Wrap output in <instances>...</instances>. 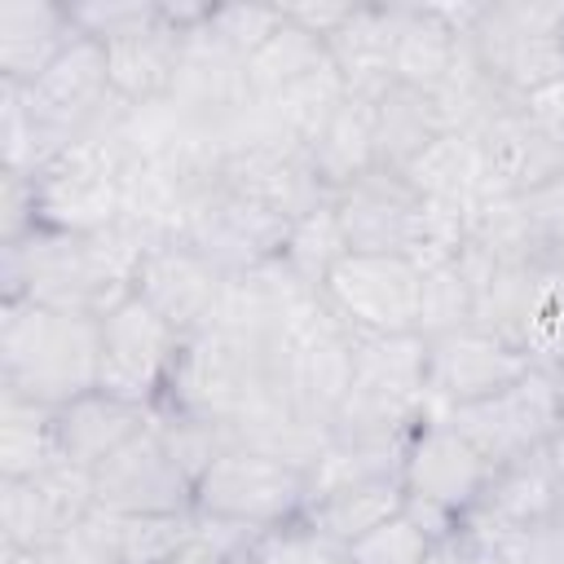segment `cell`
I'll return each instance as SVG.
<instances>
[{"mask_svg": "<svg viewBox=\"0 0 564 564\" xmlns=\"http://www.w3.org/2000/svg\"><path fill=\"white\" fill-rule=\"evenodd\" d=\"M145 242L115 225L106 234L35 229L22 242L0 247V304L31 300L66 313H110L132 295Z\"/></svg>", "mask_w": 564, "mask_h": 564, "instance_id": "6da1fadb", "label": "cell"}, {"mask_svg": "<svg viewBox=\"0 0 564 564\" xmlns=\"http://www.w3.org/2000/svg\"><path fill=\"white\" fill-rule=\"evenodd\" d=\"M101 379V317L31 300L0 304V392L62 410Z\"/></svg>", "mask_w": 564, "mask_h": 564, "instance_id": "7a4b0ae2", "label": "cell"}, {"mask_svg": "<svg viewBox=\"0 0 564 564\" xmlns=\"http://www.w3.org/2000/svg\"><path fill=\"white\" fill-rule=\"evenodd\" d=\"M269 344L273 339H251L207 322L203 330L181 339V352L172 361L159 405L220 423L229 432L251 414L273 410L278 401H273V375H269Z\"/></svg>", "mask_w": 564, "mask_h": 564, "instance_id": "3957f363", "label": "cell"}, {"mask_svg": "<svg viewBox=\"0 0 564 564\" xmlns=\"http://www.w3.org/2000/svg\"><path fill=\"white\" fill-rule=\"evenodd\" d=\"M308 489H313L308 471L234 441L194 480V516L212 524L264 533L300 520L308 507Z\"/></svg>", "mask_w": 564, "mask_h": 564, "instance_id": "277c9868", "label": "cell"}, {"mask_svg": "<svg viewBox=\"0 0 564 564\" xmlns=\"http://www.w3.org/2000/svg\"><path fill=\"white\" fill-rule=\"evenodd\" d=\"M476 66L511 97L564 75V0H494L467 26Z\"/></svg>", "mask_w": 564, "mask_h": 564, "instance_id": "5b68a950", "label": "cell"}, {"mask_svg": "<svg viewBox=\"0 0 564 564\" xmlns=\"http://www.w3.org/2000/svg\"><path fill=\"white\" fill-rule=\"evenodd\" d=\"M436 419H445L489 467H502L511 458L546 449L564 432V401L546 370H529L498 397L445 410Z\"/></svg>", "mask_w": 564, "mask_h": 564, "instance_id": "8992f818", "label": "cell"}, {"mask_svg": "<svg viewBox=\"0 0 564 564\" xmlns=\"http://www.w3.org/2000/svg\"><path fill=\"white\" fill-rule=\"evenodd\" d=\"M286 229H291V220L256 207L251 198H242L234 185H225L216 176L189 194L181 242L194 247L212 269L234 278V273H247V269L273 260L286 242Z\"/></svg>", "mask_w": 564, "mask_h": 564, "instance_id": "52a82bcc", "label": "cell"}, {"mask_svg": "<svg viewBox=\"0 0 564 564\" xmlns=\"http://www.w3.org/2000/svg\"><path fill=\"white\" fill-rule=\"evenodd\" d=\"M423 269L405 256L348 251L322 282L326 304L361 335H419Z\"/></svg>", "mask_w": 564, "mask_h": 564, "instance_id": "ba28073f", "label": "cell"}, {"mask_svg": "<svg viewBox=\"0 0 564 564\" xmlns=\"http://www.w3.org/2000/svg\"><path fill=\"white\" fill-rule=\"evenodd\" d=\"M26 97V110H31V123L44 141V154L48 163L70 145L79 141L101 115L106 106L115 101V88H110V66H106V48L88 35H79L35 84L22 88Z\"/></svg>", "mask_w": 564, "mask_h": 564, "instance_id": "9c48e42d", "label": "cell"}, {"mask_svg": "<svg viewBox=\"0 0 564 564\" xmlns=\"http://www.w3.org/2000/svg\"><path fill=\"white\" fill-rule=\"evenodd\" d=\"M176 352H181V335L141 295H128L123 304L101 313V379H97V388L154 410L163 401Z\"/></svg>", "mask_w": 564, "mask_h": 564, "instance_id": "30bf717a", "label": "cell"}, {"mask_svg": "<svg viewBox=\"0 0 564 564\" xmlns=\"http://www.w3.org/2000/svg\"><path fill=\"white\" fill-rule=\"evenodd\" d=\"M93 502L115 516H185L194 511V480L172 458L163 436L150 427L132 436L123 449H115L93 471Z\"/></svg>", "mask_w": 564, "mask_h": 564, "instance_id": "8fae6325", "label": "cell"}, {"mask_svg": "<svg viewBox=\"0 0 564 564\" xmlns=\"http://www.w3.org/2000/svg\"><path fill=\"white\" fill-rule=\"evenodd\" d=\"M533 366L524 352H516L507 339L467 326L441 339H427V366H423V397L427 414H445L485 397H498L516 379H524Z\"/></svg>", "mask_w": 564, "mask_h": 564, "instance_id": "7c38bea8", "label": "cell"}, {"mask_svg": "<svg viewBox=\"0 0 564 564\" xmlns=\"http://www.w3.org/2000/svg\"><path fill=\"white\" fill-rule=\"evenodd\" d=\"M489 471L494 467L436 414H423L414 423V432L405 436V454H401L405 498L427 502L454 520H467Z\"/></svg>", "mask_w": 564, "mask_h": 564, "instance_id": "4fadbf2b", "label": "cell"}, {"mask_svg": "<svg viewBox=\"0 0 564 564\" xmlns=\"http://www.w3.org/2000/svg\"><path fill=\"white\" fill-rule=\"evenodd\" d=\"M93 507V471L70 467L62 458L26 480L0 476V542L44 551L62 533L79 529Z\"/></svg>", "mask_w": 564, "mask_h": 564, "instance_id": "5bb4252c", "label": "cell"}, {"mask_svg": "<svg viewBox=\"0 0 564 564\" xmlns=\"http://www.w3.org/2000/svg\"><path fill=\"white\" fill-rule=\"evenodd\" d=\"M335 220L344 229L348 251H370V256H405L419 229L423 198L410 189V181L392 167H375L344 185L335 198Z\"/></svg>", "mask_w": 564, "mask_h": 564, "instance_id": "9a60e30c", "label": "cell"}, {"mask_svg": "<svg viewBox=\"0 0 564 564\" xmlns=\"http://www.w3.org/2000/svg\"><path fill=\"white\" fill-rule=\"evenodd\" d=\"M220 286H225V273L212 269L194 247L172 238V242L145 247L141 264H137L132 295H141L185 339V335H194V330H203L212 322Z\"/></svg>", "mask_w": 564, "mask_h": 564, "instance_id": "2e32d148", "label": "cell"}, {"mask_svg": "<svg viewBox=\"0 0 564 564\" xmlns=\"http://www.w3.org/2000/svg\"><path fill=\"white\" fill-rule=\"evenodd\" d=\"M167 101L203 123V128H225L234 115H242L256 97H251V84H247V62L225 48L203 22L185 31V44H181V62H176V79H172V93Z\"/></svg>", "mask_w": 564, "mask_h": 564, "instance_id": "e0dca14e", "label": "cell"}, {"mask_svg": "<svg viewBox=\"0 0 564 564\" xmlns=\"http://www.w3.org/2000/svg\"><path fill=\"white\" fill-rule=\"evenodd\" d=\"M476 13L480 4H397L392 79L419 93H441L467 48Z\"/></svg>", "mask_w": 564, "mask_h": 564, "instance_id": "ac0fdd59", "label": "cell"}, {"mask_svg": "<svg viewBox=\"0 0 564 564\" xmlns=\"http://www.w3.org/2000/svg\"><path fill=\"white\" fill-rule=\"evenodd\" d=\"M555 511H560V467H555L551 445H546V449H533L524 458H511V463L494 467L476 507L467 511L463 529L494 542V538H502L511 529H524L533 520H546Z\"/></svg>", "mask_w": 564, "mask_h": 564, "instance_id": "d6986e66", "label": "cell"}, {"mask_svg": "<svg viewBox=\"0 0 564 564\" xmlns=\"http://www.w3.org/2000/svg\"><path fill=\"white\" fill-rule=\"evenodd\" d=\"M480 154H485V176H489V194H511V198H529L542 185H551L564 172V150L529 119L524 101L507 106L502 115H494L480 132Z\"/></svg>", "mask_w": 564, "mask_h": 564, "instance_id": "ffe728a7", "label": "cell"}, {"mask_svg": "<svg viewBox=\"0 0 564 564\" xmlns=\"http://www.w3.org/2000/svg\"><path fill=\"white\" fill-rule=\"evenodd\" d=\"M220 181L234 185L256 207L282 216V220H300L313 207L330 203L326 185L308 167V154L291 150V145H247V150H234L225 159V167H220Z\"/></svg>", "mask_w": 564, "mask_h": 564, "instance_id": "44dd1931", "label": "cell"}, {"mask_svg": "<svg viewBox=\"0 0 564 564\" xmlns=\"http://www.w3.org/2000/svg\"><path fill=\"white\" fill-rule=\"evenodd\" d=\"M150 405H137L128 397H115L106 388H93L75 397L70 405L53 410V436H57V458L84 471H97L115 449H123L132 436L150 427Z\"/></svg>", "mask_w": 564, "mask_h": 564, "instance_id": "7402d4cb", "label": "cell"}, {"mask_svg": "<svg viewBox=\"0 0 564 564\" xmlns=\"http://www.w3.org/2000/svg\"><path fill=\"white\" fill-rule=\"evenodd\" d=\"M185 26H176L159 0V13L115 40H106V66H110V88L128 106H150L172 93L176 62H181Z\"/></svg>", "mask_w": 564, "mask_h": 564, "instance_id": "603a6c76", "label": "cell"}, {"mask_svg": "<svg viewBox=\"0 0 564 564\" xmlns=\"http://www.w3.org/2000/svg\"><path fill=\"white\" fill-rule=\"evenodd\" d=\"M75 40H79V26L70 18V4L4 0L0 4V79L22 88L35 84Z\"/></svg>", "mask_w": 564, "mask_h": 564, "instance_id": "cb8c5ba5", "label": "cell"}, {"mask_svg": "<svg viewBox=\"0 0 564 564\" xmlns=\"http://www.w3.org/2000/svg\"><path fill=\"white\" fill-rule=\"evenodd\" d=\"M397 4H352L348 18L326 35V57L352 97H379L392 79Z\"/></svg>", "mask_w": 564, "mask_h": 564, "instance_id": "d4e9b609", "label": "cell"}, {"mask_svg": "<svg viewBox=\"0 0 564 564\" xmlns=\"http://www.w3.org/2000/svg\"><path fill=\"white\" fill-rule=\"evenodd\" d=\"M401 507H405L401 471H375V476H352V480H335V485L313 489L300 520H308L330 542L352 546L361 533L379 529Z\"/></svg>", "mask_w": 564, "mask_h": 564, "instance_id": "484cf974", "label": "cell"}, {"mask_svg": "<svg viewBox=\"0 0 564 564\" xmlns=\"http://www.w3.org/2000/svg\"><path fill=\"white\" fill-rule=\"evenodd\" d=\"M401 176L410 181V189L419 198L432 203H449V207H476L489 194V176H485V154L480 141L471 132H441L427 150H419Z\"/></svg>", "mask_w": 564, "mask_h": 564, "instance_id": "4316f807", "label": "cell"}, {"mask_svg": "<svg viewBox=\"0 0 564 564\" xmlns=\"http://www.w3.org/2000/svg\"><path fill=\"white\" fill-rule=\"evenodd\" d=\"M308 167L326 185L330 198L344 185H352L357 176L379 167V154H375V101L370 97H352L348 93L339 101V110L326 119V128L308 145Z\"/></svg>", "mask_w": 564, "mask_h": 564, "instance_id": "83f0119b", "label": "cell"}, {"mask_svg": "<svg viewBox=\"0 0 564 564\" xmlns=\"http://www.w3.org/2000/svg\"><path fill=\"white\" fill-rule=\"evenodd\" d=\"M441 132H449V123H445V115H441L432 93L392 84L388 93L375 97V154H379V167L401 172Z\"/></svg>", "mask_w": 564, "mask_h": 564, "instance_id": "f1b7e54d", "label": "cell"}, {"mask_svg": "<svg viewBox=\"0 0 564 564\" xmlns=\"http://www.w3.org/2000/svg\"><path fill=\"white\" fill-rule=\"evenodd\" d=\"M97 542L119 560V564H167L181 546L198 538V516H115L93 507L84 520Z\"/></svg>", "mask_w": 564, "mask_h": 564, "instance_id": "f546056e", "label": "cell"}, {"mask_svg": "<svg viewBox=\"0 0 564 564\" xmlns=\"http://www.w3.org/2000/svg\"><path fill=\"white\" fill-rule=\"evenodd\" d=\"M57 463V436H53V410L35 405L26 397L0 392V476L26 480Z\"/></svg>", "mask_w": 564, "mask_h": 564, "instance_id": "4dcf8cb0", "label": "cell"}, {"mask_svg": "<svg viewBox=\"0 0 564 564\" xmlns=\"http://www.w3.org/2000/svg\"><path fill=\"white\" fill-rule=\"evenodd\" d=\"M330 66L326 57V40L295 26L286 13H282V26L247 57V84H251V97H273L300 79H308L313 70Z\"/></svg>", "mask_w": 564, "mask_h": 564, "instance_id": "1f68e13d", "label": "cell"}, {"mask_svg": "<svg viewBox=\"0 0 564 564\" xmlns=\"http://www.w3.org/2000/svg\"><path fill=\"white\" fill-rule=\"evenodd\" d=\"M344 256H348V242H344V229H339V220H335V203H322V207H313L308 216L291 220L286 242H282V260H286L308 286L322 291L326 273H330Z\"/></svg>", "mask_w": 564, "mask_h": 564, "instance_id": "d6a6232c", "label": "cell"}, {"mask_svg": "<svg viewBox=\"0 0 564 564\" xmlns=\"http://www.w3.org/2000/svg\"><path fill=\"white\" fill-rule=\"evenodd\" d=\"M234 564H348V546L317 533L308 520H291L282 529H264L242 538Z\"/></svg>", "mask_w": 564, "mask_h": 564, "instance_id": "836d02e7", "label": "cell"}, {"mask_svg": "<svg viewBox=\"0 0 564 564\" xmlns=\"http://www.w3.org/2000/svg\"><path fill=\"white\" fill-rule=\"evenodd\" d=\"M476 326V291L471 278L463 273V264H441L423 273V291H419V335L423 339H441L454 330Z\"/></svg>", "mask_w": 564, "mask_h": 564, "instance_id": "e575fe53", "label": "cell"}, {"mask_svg": "<svg viewBox=\"0 0 564 564\" xmlns=\"http://www.w3.org/2000/svg\"><path fill=\"white\" fill-rule=\"evenodd\" d=\"M203 26L234 48L242 62L282 26V4H251V0H234V4H207Z\"/></svg>", "mask_w": 564, "mask_h": 564, "instance_id": "d590c367", "label": "cell"}, {"mask_svg": "<svg viewBox=\"0 0 564 564\" xmlns=\"http://www.w3.org/2000/svg\"><path fill=\"white\" fill-rule=\"evenodd\" d=\"M432 546L436 542L405 511H397L392 520H383L379 529L361 533L348 546V564H423L432 555Z\"/></svg>", "mask_w": 564, "mask_h": 564, "instance_id": "8d00e7d4", "label": "cell"}, {"mask_svg": "<svg viewBox=\"0 0 564 564\" xmlns=\"http://www.w3.org/2000/svg\"><path fill=\"white\" fill-rule=\"evenodd\" d=\"M494 551L502 555V564H564V516L555 511L546 520L511 529L494 538Z\"/></svg>", "mask_w": 564, "mask_h": 564, "instance_id": "74e56055", "label": "cell"}, {"mask_svg": "<svg viewBox=\"0 0 564 564\" xmlns=\"http://www.w3.org/2000/svg\"><path fill=\"white\" fill-rule=\"evenodd\" d=\"M154 13H159V0H106V4L93 0V4H70V18H75L79 35H88L97 44H106V40H115V35L150 22Z\"/></svg>", "mask_w": 564, "mask_h": 564, "instance_id": "f35d334b", "label": "cell"}, {"mask_svg": "<svg viewBox=\"0 0 564 564\" xmlns=\"http://www.w3.org/2000/svg\"><path fill=\"white\" fill-rule=\"evenodd\" d=\"M40 229V207H35V181L22 172H0V247L22 242Z\"/></svg>", "mask_w": 564, "mask_h": 564, "instance_id": "ab89813d", "label": "cell"}, {"mask_svg": "<svg viewBox=\"0 0 564 564\" xmlns=\"http://www.w3.org/2000/svg\"><path fill=\"white\" fill-rule=\"evenodd\" d=\"M524 207H529V220H533L542 247L551 256H564V172L551 185H542L538 194H529Z\"/></svg>", "mask_w": 564, "mask_h": 564, "instance_id": "60d3db41", "label": "cell"}, {"mask_svg": "<svg viewBox=\"0 0 564 564\" xmlns=\"http://www.w3.org/2000/svg\"><path fill=\"white\" fill-rule=\"evenodd\" d=\"M35 564H119V560L97 542V533L88 524H79L70 533H62L57 542H48L44 551H35Z\"/></svg>", "mask_w": 564, "mask_h": 564, "instance_id": "b9f144b4", "label": "cell"}, {"mask_svg": "<svg viewBox=\"0 0 564 564\" xmlns=\"http://www.w3.org/2000/svg\"><path fill=\"white\" fill-rule=\"evenodd\" d=\"M423 564H502V555H498V551H494V542H485L480 533L458 529V533L441 538Z\"/></svg>", "mask_w": 564, "mask_h": 564, "instance_id": "7bdbcfd3", "label": "cell"}, {"mask_svg": "<svg viewBox=\"0 0 564 564\" xmlns=\"http://www.w3.org/2000/svg\"><path fill=\"white\" fill-rule=\"evenodd\" d=\"M524 110H529V119L564 150V75L551 79V84H542L538 93H529V97H524Z\"/></svg>", "mask_w": 564, "mask_h": 564, "instance_id": "ee69618b", "label": "cell"}, {"mask_svg": "<svg viewBox=\"0 0 564 564\" xmlns=\"http://www.w3.org/2000/svg\"><path fill=\"white\" fill-rule=\"evenodd\" d=\"M348 9H352V4H335V0H317V4H313V0H304V4H282V13H286L295 26L322 35V40L348 18Z\"/></svg>", "mask_w": 564, "mask_h": 564, "instance_id": "f6af8a7d", "label": "cell"}, {"mask_svg": "<svg viewBox=\"0 0 564 564\" xmlns=\"http://www.w3.org/2000/svg\"><path fill=\"white\" fill-rule=\"evenodd\" d=\"M167 564H234V555H229L225 546H216L212 538H203V533H198V538H194L189 546H181Z\"/></svg>", "mask_w": 564, "mask_h": 564, "instance_id": "bcb514c9", "label": "cell"}, {"mask_svg": "<svg viewBox=\"0 0 564 564\" xmlns=\"http://www.w3.org/2000/svg\"><path fill=\"white\" fill-rule=\"evenodd\" d=\"M0 564H35V551H22V546H4V542H0Z\"/></svg>", "mask_w": 564, "mask_h": 564, "instance_id": "7dc6e473", "label": "cell"}, {"mask_svg": "<svg viewBox=\"0 0 564 564\" xmlns=\"http://www.w3.org/2000/svg\"><path fill=\"white\" fill-rule=\"evenodd\" d=\"M560 516H564V476H560Z\"/></svg>", "mask_w": 564, "mask_h": 564, "instance_id": "c3c4849f", "label": "cell"}]
</instances>
